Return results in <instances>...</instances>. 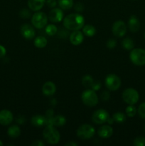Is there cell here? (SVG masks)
Returning <instances> with one entry per match:
<instances>
[{
    "label": "cell",
    "instance_id": "6da1fadb",
    "mask_svg": "<svg viewBox=\"0 0 145 146\" xmlns=\"http://www.w3.org/2000/svg\"><path fill=\"white\" fill-rule=\"evenodd\" d=\"M85 24V19L81 14H71L65 17L63 20V26L70 31H77L82 29Z\"/></svg>",
    "mask_w": 145,
    "mask_h": 146
},
{
    "label": "cell",
    "instance_id": "7a4b0ae2",
    "mask_svg": "<svg viewBox=\"0 0 145 146\" xmlns=\"http://www.w3.org/2000/svg\"><path fill=\"white\" fill-rule=\"evenodd\" d=\"M43 136L48 143L55 145L61 139V135L54 125H46L43 132Z\"/></svg>",
    "mask_w": 145,
    "mask_h": 146
},
{
    "label": "cell",
    "instance_id": "3957f363",
    "mask_svg": "<svg viewBox=\"0 0 145 146\" xmlns=\"http://www.w3.org/2000/svg\"><path fill=\"white\" fill-rule=\"evenodd\" d=\"M82 103L86 106L93 107L98 104L99 98L95 91L92 89H87L81 94Z\"/></svg>",
    "mask_w": 145,
    "mask_h": 146
},
{
    "label": "cell",
    "instance_id": "277c9868",
    "mask_svg": "<svg viewBox=\"0 0 145 146\" xmlns=\"http://www.w3.org/2000/svg\"><path fill=\"white\" fill-rule=\"evenodd\" d=\"M129 58L135 65H145V49L139 48H133L131 50Z\"/></svg>",
    "mask_w": 145,
    "mask_h": 146
},
{
    "label": "cell",
    "instance_id": "5b68a950",
    "mask_svg": "<svg viewBox=\"0 0 145 146\" xmlns=\"http://www.w3.org/2000/svg\"><path fill=\"white\" fill-rule=\"evenodd\" d=\"M95 128L89 124H82L77 130V136L82 140H88L95 135Z\"/></svg>",
    "mask_w": 145,
    "mask_h": 146
},
{
    "label": "cell",
    "instance_id": "8992f818",
    "mask_svg": "<svg viewBox=\"0 0 145 146\" xmlns=\"http://www.w3.org/2000/svg\"><path fill=\"white\" fill-rule=\"evenodd\" d=\"M139 98V93L133 88H126L122 93V99L128 105H134Z\"/></svg>",
    "mask_w": 145,
    "mask_h": 146
},
{
    "label": "cell",
    "instance_id": "52a82bcc",
    "mask_svg": "<svg viewBox=\"0 0 145 146\" xmlns=\"http://www.w3.org/2000/svg\"><path fill=\"white\" fill-rule=\"evenodd\" d=\"M48 17L46 14L41 11H36L35 14H33L31 17V23L32 25L36 29L44 28L47 25Z\"/></svg>",
    "mask_w": 145,
    "mask_h": 146
},
{
    "label": "cell",
    "instance_id": "ba28073f",
    "mask_svg": "<svg viewBox=\"0 0 145 146\" xmlns=\"http://www.w3.org/2000/svg\"><path fill=\"white\" fill-rule=\"evenodd\" d=\"M105 83L107 88L112 91H115L119 89L122 84L120 78L115 74H109L107 76Z\"/></svg>",
    "mask_w": 145,
    "mask_h": 146
},
{
    "label": "cell",
    "instance_id": "9c48e42d",
    "mask_svg": "<svg viewBox=\"0 0 145 146\" xmlns=\"http://www.w3.org/2000/svg\"><path fill=\"white\" fill-rule=\"evenodd\" d=\"M109 115L105 109H98L93 113L92 115V121L94 123L101 125L107 121Z\"/></svg>",
    "mask_w": 145,
    "mask_h": 146
},
{
    "label": "cell",
    "instance_id": "30bf717a",
    "mask_svg": "<svg viewBox=\"0 0 145 146\" xmlns=\"http://www.w3.org/2000/svg\"><path fill=\"white\" fill-rule=\"evenodd\" d=\"M112 31L115 36L117 37V38L123 37L127 32L126 24L122 20L116 21L112 25Z\"/></svg>",
    "mask_w": 145,
    "mask_h": 146
},
{
    "label": "cell",
    "instance_id": "8fae6325",
    "mask_svg": "<svg viewBox=\"0 0 145 146\" xmlns=\"http://www.w3.org/2000/svg\"><path fill=\"white\" fill-rule=\"evenodd\" d=\"M21 34L26 39L31 40L35 37L36 31L33 26L28 24H24L21 27Z\"/></svg>",
    "mask_w": 145,
    "mask_h": 146
},
{
    "label": "cell",
    "instance_id": "7c38bea8",
    "mask_svg": "<svg viewBox=\"0 0 145 146\" xmlns=\"http://www.w3.org/2000/svg\"><path fill=\"white\" fill-rule=\"evenodd\" d=\"M48 19L53 23H59L63 19V11L61 8H53L48 14Z\"/></svg>",
    "mask_w": 145,
    "mask_h": 146
},
{
    "label": "cell",
    "instance_id": "4fadbf2b",
    "mask_svg": "<svg viewBox=\"0 0 145 146\" xmlns=\"http://www.w3.org/2000/svg\"><path fill=\"white\" fill-rule=\"evenodd\" d=\"M14 116L12 113L7 109L0 111V124L2 125H8L12 123Z\"/></svg>",
    "mask_w": 145,
    "mask_h": 146
},
{
    "label": "cell",
    "instance_id": "5bb4252c",
    "mask_svg": "<svg viewBox=\"0 0 145 146\" xmlns=\"http://www.w3.org/2000/svg\"><path fill=\"white\" fill-rule=\"evenodd\" d=\"M69 39L71 44L74 46H78L84 40V36L83 33L81 32L80 30H77V31H72V32L70 34Z\"/></svg>",
    "mask_w": 145,
    "mask_h": 146
},
{
    "label": "cell",
    "instance_id": "9a60e30c",
    "mask_svg": "<svg viewBox=\"0 0 145 146\" xmlns=\"http://www.w3.org/2000/svg\"><path fill=\"white\" fill-rule=\"evenodd\" d=\"M56 91V86L52 81H47L43 85L42 93L46 96H51L54 95Z\"/></svg>",
    "mask_w": 145,
    "mask_h": 146
},
{
    "label": "cell",
    "instance_id": "2e32d148",
    "mask_svg": "<svg viewBox=\"0 0 145 146\" xmlns=\"http://www.w3.org/2000/svg\"><path fill=\"white\" fill-rule=\"evenodd\" d=\"M128 27L132 33H136L140 29V22L137 17L135 15H132L128 21Z\"/></svg>",
    "mask_w": 145,
    "mask_h": 146
},
{
    "label": "cell",
    "instance_id": "e0dca14e",
    "mask_svg": "<svg viewBox=\"0 0 145 146\" xmlns=\"http://www.w3.org/2000/svg\"><path fill=\"white\" fill-rule=\"evenodd\" d=\"M98 135L102 138H108L113 134V129L109 125H102L98 131Z\"/></svg>",
    "mask_w": 145,
    "mask_h": 146
},
{
    "label": "cell",
    "instance_id": "ac0fdd59",
    "mask_svg": "<svg viewBox=\"0 0 145 146\" xmlns=\"http://www.w3.org/2000/svg\"><path fill=\"white\" fill-rule=\"evenodd\" d=\"M46 0H28V7L34 11H38L44 7Z\"/></svg>",
    "mask_w": 145,
    "mask_h": 146
},
{
    "label": "cell",
    "instance_id": "d6986e66",
    "mask_svg": "<svg viewBox=\"0 0 145 146\" xmlns=\"http://www.w3.org/2000/svg\"><path fill=\"white\" fill-rule=\"evenodd\" d=\"M31 123L36 127H41L45 124V116L41 115H36L31 119Z\"/></svg>",
    "mask_w": 145,
    "mask_h": 146
},
{
    "label": "cell",
    "instance_id": "ffe728a7",
    "mask_svg": "<svg viewBox=\"0 0 145 146\" xmlns=\"http://www.w3.org/2000/svg\"><path fill=\"white\" fill-rule=\"evenodd\" d=\"M7 133L9 137L12 138H18L20 135H21V129L19 127L16 125H14L10 126L8 128L7 131Z\"/></svg>",
    "mask_w": 145,
    "mask_h": 146
},
{
    "label": "cell",
    "instance_id": "44dd1931",
    "mask_svg": "<svg viewBox=\"0 0 145 146\" xmlns=\"http://www.w3.org/2000/svg\"><path fill=\"white\" fill-rule=\"evenodd\" d=\"M48 44V41L46 38L42 36H38L34 39V45L38 48H43L46 46Z\"/></svg>",
    "mask_w": 145,
    "mask_h": 146
},
{
    "label": "cell",
    "instance_id": "7402d4cb",
    "mask_svg": "<svg viewBox=\"0 0 145 146\" xmlns=\"http://www.w3.org/2000/svg\"><path fill=\"white\" fill-rule=\"evenodd\" d=\"M82 33L84 35H85L88 37H92L96 33V29L92 25L87 24L82 27Z\"/></svg>",
    "mask_w": 145,
    "mask_h": 146
},
{
    "label": "cell",
    "instance_id": "603a6c76",
    "mask_svg": "<svg viewBox=\"0 0 145 146\" xmlns=\"http://www.w3.org/2000/svg\"><path fill=\"white\" fill-rule=\"evenodd\" d=\"M60 8L63 10H68L73 6V0H58Z\"/></svg>",
    "mask_w": 145,
    "mask_h": 146
},
{
    "label": "cell",
    "instance_id": "cb8c5ba5",
    "mask_svg": "<svg viewBox=\"0 0 145 146\" xmlns=\"http://www.w3.org/2000/svg\"><path fill=\"white\" fill-rule=\"evenodd\" d=\"M66 123V118L62 115H58L53 116V125L54 126H63Z\"/></svg>",
    "mask_w": 145,
    "mask_h": 146
},
{
    "label": "cell",
    "instance_id": "d4e9b609",
    "mask_svg": "<svg viewBox=\"0 0 145 146\" xmlns=\"http://www.w3.org/2000/svg\"><path fill=\"white\" fill-rule=\"evenodd\" d=\"M122 46L125 50H127V51H131V50L133 49L134 48V41L132 38L127 37V38H125L122 40Z\"/></svg>",
    "mask_w": 145,
    "mask_h": 146
},
{
    "label": "cell",
    "instance_id": "484cf974",
    "mask_svg": "<svg viewBox=\"0 0 145 146\" xmlns=\"http://www.w3.org/2000/svg\"><path fill=\"white\" fill-rule=\"evenodd\" d=\"M112 118L114 119L115 122L118 123H122L126 121V115L122 112H116L115 113H114Z\"/></svg>",
    "mask_w": 145,
    "mask_h": 146
},
{
    "label": "cell",
    "instance_id": "4316f807",
    "mask_svg": "<svg viewBox=\"0 0 145 146\" xmlns=\"http://www.w3.org/2000/svg\"><path fill=\"white\" fill-rule=\"evenodd\" d=\"M45 31L46 33V34L52 36L55 35L57 34V32H58V28L54 24H48V25L45 26Z\"/></svg>",
    "mask_w": 145,
    "mask_h": 146
},
{
    "label": "cell",
    "instance_id": "83f0119b",
    "mask_svg": "<svg viewBox=\"0 0 145 146\" xmlns=\"http://www.w3.org/2000/svg\"><path fill=\"white\" fill-rule=\"evenodd\" d=\"M93 78L91 76L86 75L82 77V84L86 88H91L92 84H93Z\"/></svg>",
    "mask_w": 145,
    "mask_h": 146
},
{
    "label": "cell",
    "instance_id": "f1b7e54d",
    "mask_svg": "<svg viewBox=\"0 0 145 146\" xmlns=\"http://www.w3.org/2000/svg\"><path fill=\"white\" fill-rule=\"evenodd\" d=\"M127 115L129 118H133L136 113V108L134 105H129L125 109Z\"/></svg>",
    "mask_w": 145,
    "mask_h": 146
},
{
    "label": "cell",
    "instance_id": "f546056e",
    "mask_svg": "<svg viewBox=\"0 0 145 146\" xmlns=\"http://www.w3.org/2000/svg\"><path fill=\"white\" fill-rule=\"evenodd\" d=\"M57 34H58V36L59 38H63V39H65V38H66L68 36H70L68 29L66 30L65 29H61L59 30L58 29V32H57Z\"/></svg>",
    "mask_w": 145,
    "mask_h": 146
},
{
    "label": "cell",
    "instance_id": "4dcf8cb0",
    "mask_svg": "<svg viewBox=\"0 0 145 146\" xmlns=\"http://www.w3.org/2000/svg\"><path fill=\"white\" fill-rule=\"evenodd\" d=\"M134 145L135 146H145L144 137H137L134 141Z\"/></svg>",
    "mask_w": 145,
    "mask_h": 146
},
{
    "label": "cell",
    "instance_id": "1f68e13d",
    "mask_svg": "<svg viewBox=\"0 0 145 146\" xmlns=\"http://www.w3.org/2000/svg\"><path fill=\"white\" fill-rule=\"evenodd\" d=\"M31 11L28 9H21L19 12L20 17H21V18L23 19L29 18V17H31Z\"/></svg>",
    "mask_w": 145,
    "mask_h": 146
},
{
    "label": "cell",
    "instance_id": "d6a6232c",
    "mask_svg": "<svg viewBox=\"0 0 145 146\" xmlns=\"http://www.w3.org/2000/svg\"><path fill=\"white\" fill-rule=\"evenodd\" d=\"M138 113L141 118L145 119V102L139 105L138 108Z\"/></svg>",
    "mask_w": 145,
    "mask_h": 146
},
{
    "label": "cell",
    "instance_id": "836d02e7",
    "mask_svg": "<svg viewBox=\"0 0 145 146\" xmlns=\"http://www.w3.org/2000/svg\"><path fill=\"white\" fill-rule=\"evenodd\" d=\"M117 45V41L116 40L114 39V38H110V39L108 40L106 43V46L109 49H113Z\"/></svg>",
    "mask_w": 145,
    "mask_h": 146
},
{
    "label": "cell",
    "instance_id": "e575fe53",
    "mask_svg": "<svg viewBox=\"0 0 145 146\" xmlns=\"http://www.w3.org/2000/svg\"><path fill=\"white\" fill-rule=\"evenodd\" d=\"M100 98L103 101H107L109 99V98H110V94L109 93V91H104L101 94Z\"/></svg>",
    "mask_w": 145,
    "mask_h": 146
},
{
    "label": "cell",
    "instance_id": "d590c367",
    "mask_svg": "<svg viewBox=\"0 0 145 146\" xmlns=\"http://www.w3.org/2000/svg\"><path fill=\"white\" fill-rule=\"evenodd\" d=\"M101 88V83L99 81H94L93 84H92V86H91V88L92 90H94L95 91H98L100 88Z\"/></svg>",
    "mask_w": 145,
    "mask_h": 146
},
{
    "label": "cell",
    "instance_id": "8d00e7d4",
    "mask_svg": "<svg viewBox=\"0 0 145 146\" xmlns=\"http://www.w3.org/2000/svg\"><path fill=\"white\" fill-rule=\"evenodd\" d=\"M74 8H75V10L77 12H82L84 10V6L81 2H78L75 4Z\"/></svg>",
    "mask_w": 145,
    "mask_h": 146
},
{
    "label": "cell",
    "instance_id": "74e56055",
    "mask_svg": "<svg viewBox=\"0 0 145 146\" xmlns=\"http://www.w3.org/2000/svg\"><path fill=\"white\" fill-rule=\"evenodd\" d=\"M47 6L50 8H55L57 4L56 0H46L45 1Z\"/></svg>",
    "mask_w": 145,
    "mask_h": 146
},
{
    "label": "cell",
    "instance_id": "f35d334b",
    "mask_svg": "<svg viewBox=\"0 0 145 146\" xmlns=\"http://www.w3.org/2000/svg\"><path fill=\"white\" fill-rule=\"evenodd\" d=\"M54 116V112L53 109H48L47 110L46 112H45V118H53Z\"/></svg>",
    "mask_w": 145,
    "mask_h": 146
},
{
    "label": "cell",
    "instance_id": "ab89813d",
    "mask_svg": "<svg viewBox=\"0 0 145 146\" xmlns=\"http://www.w3.org/2000/svg\"><path fill=\"white\" fill-rule=\"evenodd\" d=\"M6 54H7V50L5 47L3 46L2 45H0V58L5 56Z\"/></svg>",
    "mask_w": 145,
    "mask_h": 146
},
{
    "label": "cell",
    "instance_id": "60d3db41",
    "mask_svg": "<svg viewBox=\"0 0 145 146\" xmlns=\"http://www.w3.org/2000/svg\"><path fill=\"white\" fill-rule=\"evenodd\" d=\"M31 145H33V146H44L45 145V144H44V143L42 141H41V140H36V141H35L34 142H33L32 143H31Z\"/></svg>",
    "mask_w": 145,
    "mask_h": 146
},
{
    "label": "cell",
    "instance_id": "b9f144b4",
    "mask_svg": "<svg viewBox=\"0 0 145 146\" xmlns=\"http://www.w3.org/2000/svg\"><path fill=\"white\" fill-rule=\"evenodd\" d=\"M25 118L23 116L18 117V118H17V123H18V124H24V123H25Z\"/></svg>",
    "mask_w": 145,
    "mask_h": 146
},
{
    "label": "cell",
    "instance_id": "7bdbcfd3",
    "mask_svg": "<svg viewBox=\"0 0 145 146\" xmlns=\"http://www.w3.org/2000/svg\"><path fill=\"white\" fill-rule=\"evenodd\" d=\"M65 145L66 146H77V143L74 142H68L67 143L65 144Z\"/></svg>",
    "mask_w": 145,
    "mask_h": 146
},
{
    "label": "cell",
    "instance_id": "ee69618b",
    "mask_svg": "<svg viewBox=\"0 0 145 146\" xmlns=\"http://www.w3.org/2000/svg\"><path fill=\"white\" fill-rule=\"evenodd\" d=\"M107 122L109 125H112V124H113V123L115 122V121H114V119L112 118H109Z\"/></svg>",
    "mask_w": 145,
    "mask_h": 146
},
{
    "label": "cell",
    "instance_id": "f6af8a7d",
    "mask_svg": "<svg viewBox=\"0 0 145 146\" xmlns=\"http://www.w3.org/2000/svg\"><path fill=\"white\" fill-rule=\"evenodd\" d=\"M56 104H57V101H56V99H55V98H53V99L51 101V104L53 106H55L56 105Z\"/></svg>",
    "mask_w": 145,
    "mask_h": 146
},
{
    "label": "cell",
    "instance_id": "bcb514c9",
    "mask_svg": "<svg viewBox=\"0 0 145 146\" xmlns=\"http://www.w3.org/2000/svg\"><path fill=\"white\" fill-rule=\"evenodd\" d=\"M4 144H3V143L1 142V141H0V146H2Z\"/></svg>",
    "mask_w": 145,
    "mask_h": 146
},
{
    "label": "cell",
    "instance_id": "7dc6e473",
    "mask_svg": "<svg viewBox=\"0 0 145 146\" xmlns=\"http://www.w3.org/2000/svg\"><path fill=\"white\" fill-rule=\"evenodd\" d=\"M144 130H145V127H144Z\"/></svg>",
    "mask_w": 145,
    "mask_h": 146
},
{
    "label": "cell",
    "instance_id": "c3c4849f",
    "mask_svg": "<svg viewBox=\"0 0 145 146\" xmlns=\"http://www.w3.org/2000/svg\"><path fill=\"white\" fill-rule=\"evenodd\" d=\"M144 36H145V34H144Z\"/></svg>",
    "mask_w": 145,
    "mask_h": 146
},
{
    "label": "cell",
    "instance_id": "681fc988",
    "mask_svg": "<svg viewBox=\"0 0 145 146\" xmlns=\"http://www.w3.org/2000/svg\"><path fill=\"white\" fill-rule=\"evenodd\" d=\"M134 1H135V0H134Z\"/></svg>",
    "mask_w": 145,
    "mask_h": 146
}]
</instances>
